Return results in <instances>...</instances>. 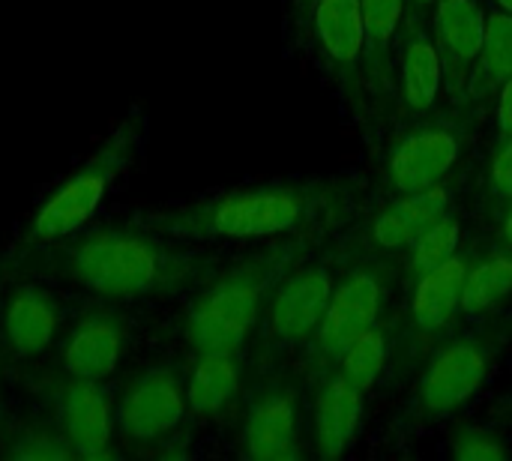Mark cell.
Instances as JSON below:
<instances>
[{"label": "cell", "mask_w": 512, "mask_h": 461, "mask_svg": "<svg viewBox=\"0 0 512 461\" xmlns=\"http://www.w3.org/2000/svg\"><path fill=\"white\" fill-rule=\"evenodd\" d=\"M348 207V192L330 180L264 183L219 192L213 198L138 216V225L168 240H258L315 237Z\"/></svg>", "instance_id": "1"}, {"label": "cell", "mask_w": 512, "mask_h": 461, "mask_svg": "<svg viewBox=\"0 0 512 461\" xmlns=\"http://www.w3.org/2000/svg\"><path fill=\"white\" fill-rule=\"evenodd\" d=\"M57 270L90 294L138 300L201 285L213 276L216 258L195 249H177L165 234L144 225H105L75 237L57 255Z\"/></svg>", "instance_id": "2"}, {"label": "cell", "mask_w": 512, "mask_h": 461, "mask_svg": "<svg viewBox=\"0 0 512 461\" xmlns=\"http://www.w3.org/2000/svg\"><path fill=\"white\" fill-rule=\"evenodd\" d=\"M309 243L312 237L279 240L213 276L183 318V336L192 351H243L261 327L273 288L297 261H303Z\"/></svg>", "instance_id": "3"}, {"label": "cell", "mask_w": 512, "mask_h": 461, "mask_svg": "<svg viewBox=\"0 0 512 461\" xmlns=\"http://www.w3.org/2000/svg\"><path fill=\"white\" fill-rule=\"evenodd\" d=\"M510 342L512 312L507 309L492 318L471 321L468 330H453L423 360L405 405V420L426 426L459 414L483 390Z\"/></svg>", "instance_id": "4"}, {"label": "cell", "mask_w": 512, "mask_h": 461, "mask_svg": "<svg viewBox=\"0 0 512 461\" xmlns=\"http://www.w3.org/2000/svg\"><path fill=\"white\" fill-rule=\"evenodd\" d=\"M141 141H144V120L141 117L123 120L93 150V156L45 198V204L36 210V216L24 231V243L48 246L78 234L93 219L108 189L123 177V171H129Z\"/></svg>", "instance_id": "5"}, {"label": "cell", "mask_w": 512, "mask_h": 461, "mask_svg": "<svg viewBox=\"0 0 512 461\" xmlns=\"http://www.w3.org/2000/svg\"><path fill=\"white\" fill-rule=\"evenodd\" d=\"M483 102H453L447 111L417 117L387 150L381 165V183L387 195L420 192L450 177L471 147Z\"/></svg>", "instance_id": "6"}, {"label": "cell", "mask_w": 512, "mask_h": 461, "mask_svg": "<svg viewBox=\"0 0 512 461\" xmlns=\"http://www.w3.org/2000/svg\"><path fill=\"white\" fill-rule=\"evenodd\" d=\"M399 270L396 258H351L333 285L315 336L306 345V366L315 378L333 369L348 345L390 312Z\"/></svg>", "instance_id": "7"}, {"label": "cell", "mask_w": 512, "mask_h": 461, "mask_svg": "<svg viewBox=\"0 0 512 461\" xmlns=\"http://www.w3.org/2000/svg\"><path fill=\"white\" fill-rule=\"evenodd\" d=\"M477 252L480 246L471 249L462 246L450 261L411 282V297L405 312L399 315L396 351L390 360V369L396 372L399 381L414 375L423 366V360L432 354V348L441 345L459 327L462 288Z\"/></svg>", "instance_id": "8"}, {"label": "cell", "mask_w": 512, "mask_h": 461, "mask_svg": "<svg viewBox=\"0 0 512 461\" xmlns=\"http://www.w3.org/2000/svg\"><path fill=\"white\" fill-rule=\"evenodd\" d=\"M336 285L333 261H297L273 288L261 318L264 354L282 357L306 348L315 336Z\"/></svg>", "instance_id": "9"}, {"label": "cell", "mask_w": 512, "mask_h": 461, "mask_svg": "<svg viewBox=\"0 0 512 461\" xmlns=\"http://www.w3.org/2000/svg\"><path fill=\"white\" fill-rule=\"evenodd\" d=\"M456 201H459L456 171L429 189L390 195V201L381 204L375 213H369L363 219V225L351 234L348 255L351 258H396L399 261L405 255V249L414 243V237L423 228H429L435 219L450 213L456 207Z\"/></svg>", "instance_id": "10"}, {"label": "cell", "mask_w": 512, "mask_h": 461, "mask_svg": "<svg viewBox=\"0 0 512 461\" xmlns=\"http://www.w3.org/2000/svg\"><path fill=\"white\" fill-rule=\"evenodd\" d=\"M303 396L291 378H267L249 396L240 450L246 459L255 461H294L303 456Z\"/></svg>", "instance_id": "11"}, {"label": "cell", "mask_w": 512, "mask_h": 461, "mask_svg": "<svg viewBox=\"0 0 512 461\" xmlns=\"http://www.w3.org/2000/svg\"><path fill=\"white\" fill-rule=\"evenodd\" d=\"M315 48L345 99H366V27L360 0H315L309 9Z\"/></svg>", "instance_id": "12"}, {"label": "cell", "mask_w": 512, "mask_h": 461, "mask_svg": "<svg viewBox=\"0 0 512 461\" xmlns=\"http://www.w3.org/2000/svg\"><path fill=\"white\" fill-rule=\"evenodd\" d=\"M186 411L189 402L180 372L153 366L126 387L114 423L129 441H159L183 423Z\"/></svg>", "instance_id": "13"}, {"label": "cell", "mask_w": 512, "mask_h": 461, "mask_svg": "<svg viewBox=\"0 0 512 461\" xmlns=\"http://www.w3.org/2000/svg\"><path fill=\"white\" fill-rule=\"evenodd\" d=\"M396 87L405 114L414 120L438 111V102L447 93L444 57L435 45L429 18L423 15H405L396 48Z\"/></svg>", "instance_id": "14"}, {"label": "cell", "mask_w": 512, "mask_h": 461, "mask_svg": "<svg viewBox=\"0 0 512 461\" xmlns=\"http://www.w3.org/2000/svg\"><path fill=\"white\" fill-rule=\"evenodd\" d=\"M429 27L435 45L444 57V84L453 102L465 99L468 75L483 48L486 36V9L480 0H435Z\"/></svg>", "instance_id": "15"}, {"label": "cell", "mask_w": 512, "mask_h": 461, "mask_svg": "<svg viewBox=\"0 0 512 461\" xmlns=\"http://www.w3.org/2000/svg\"><path fill=\"white\" fill-rule=\"evenodd\" d=\"M315 381L312 447L321 459H339L357 438L366 393L339 369H327Z\"/></svg>", "instance_id": "16"}, {"label": "cell", "mask_w": 512, "mask_h": 461, "mask_svg": "<svg viewBox=\"0 0 512 461\" xmlns=\"http://www.w3.org/2000/svg\"><path fill=\"white\" fill-rule=\"evenodd\" d=\"M60 429L78 459H111L114 411L108 393L99 381H81L63 387L60 393Z\"/></svg>", "instance_id": "17"}, {"label": "cell", "mask_w": 512, "mask_h": 461, "mask_svg": "<svg viewBox=\"0 0 512 461\" xmlns=\"http://www.w3.org/2000/svg\"><path fill=\"white\" fill-rule=\"evenodd\" d=\"M123 345H126V327L117 315L87 312L69 330L60 360L72 378L102 381L117 369V363L123 357Z\"/></svg>", "instance_id": "18"}, {"label": "cell", "mask_w": 512, "mask_h": 461, "mask_svg": "<svg viewBox=\"0 0 512 461\" xmlns=\"http://www.w3.org/2000/svg\"><path fill=\"white\" fill-rule=\"evenodd\" d=\"M60 327V306L54 294L36 285L12 291L3 309V339L15 357H36L51 348Z\"/></svg>", "instance_id": "19"}, {"label": "cell", "mask_w": 512, "mask_h": 461, "mask_svg": "<svg viewBox=\"0 0 512 461\" xmlns=\"http://www.w3.org/2000/svg\"><path fill=\"white\" fill-rule=\"evenodd\" d=\"M360 6L366 27V87L387 96L396 84V48L408 0H360Z\"/></svg>", "instance_id": "20"}, {"label": "cell", "mask_w": 512, "mask_h": 461, "mask_svg": "<svg viewBox=\"0 0 512 461\" xmlns=\"http://www.w3.org/2000/svg\"><path fill=\"white\" fill-rule=\"evenodd\" d=\"M243 387V363L240 351H204L195 360V369L186 381L189 411L213 420L225 414Z\"/></svg>", "instance_id": "21"}, {"label": "cell", "mask_w": 512, "mask_h": 461, "mask_svg": "<svg viewBox=\"0 0 512 461\" xmlns=\"http://www.w3.org/2000/svg\"><path fill=\"white\" fill-rule=\"evenodd\" d=\"M512 303V252L504 246H480L465 288H462V318L483 321L504 312Z\"/></svg>", "instance_id": "22"}, {"label": "cell", "mask_w": 512, "mask_h": 461, "mask_svg": "<svg viewBox=\"0 0 512 461\" xmlns=\"http://www.w3.org/2000/svg\"><path fill=\"white\" fill-rule=\"evenodd\" d=\"M512 75V15L501 9L486 12V36L483 48L474 60V69L468 75L465 99L471 102H489L498 87Z\"/></svg>", "instance_id": "23"}, {"label": "cell", "mask_w": 512, "mask_h": 461, "mask_svg": "<svg viewBox=\"0 0 512 461\" xmlns=\"http://www.w3.org/2000/svg\"><path fill=\"white\" fill-rule=\"evenodd\" d=\"M396 333H399V315L387 312L348 345V351L339 357L333 369H339L363 393H369L381 381V375L390 369V360L396 351Z\"/></svg>", "instance_id": "24"}, {"label": "cell", "mask_w": 512, "mask_h": 461, "mask_svg": "<svg viewBox=\"0 0 512 461\" xmlns=\"http://www.w3.org/2000/svg\"><path fill=\"white\" fill-rule=\"evenodd\" d=\"M459 249H462V216L453 207L450 213H444L441 219H435L429 228H423L414 237V243L405 249V255L399 258L402 276L411 285L420 276H426L429 270H435L444 261H450Z\"/></svg>", "instance_id": "25"}, {"label": "cell", "mask_w": 512, "mask_h": 461, "mask_svg": "<svg viewBox=\"0 0 512 461\" xmlns=\"http://www.w3.org/2000/svg\"><path fill=\"white\" fill-rule=\"evenodd\" d=\"M480 198L486 213H498L507 201H512V135L495 141V150L486 162L483 171V186H480Z\"/></svg>", "instance_id": "26"}, {"label": "cell", "mask_w": 512, "mask_h": 461, "mask_svg": "<svg viewBox=\"0 0 512 461\" xmlns=\"http://www.w3.org/2000/svg\"><path fill=\"white\" fill-rule=\"evenodd\" d=\"M450 453L459 461H504L512 456L504 438H498L495 432H489L483 426H471V423H462L453 429Z\"/></svg>", "instance_id": "27"}, {"label": "cell", "mask_w": 512, "mask_h": 461, "mask_svg": "<svg viewBox=\"0 0 512 461\" xmlns=\"http://www.w3.org/2000/svg\"><path fill=\"white\" fill-rule=\"evenodd\" d=\"M75 456L69 441L60 435H51V432H27L21 438H15L12 450H9V459L15 461H63Z\"/></svg>", "instance_id": "28"}, {"label": "cell", "mask_w": 512, "mask_h": 461, "mask_svg": "<svg viewBox=\"0 0 512 461\" xmlns=\"http://www.w3.org/2000/svg\"><path fill=\"white\" fill-rule=\"evenodd\" d=\"M495 141L512 135V75L495 93Z\"/></svg>", "instance_id": "29"}, {"label": "cell", "mask_w": 512, "mask_h": 461, "mask_svg": "<svg viewBox=\"0 0 512 461\" xmlns=\"http://www.w3.org/2000/svg\"><path fill=\"white\" fill-rule=\"evenodd\" d=\"M495 222H498V228H495V243L512 252V201H507V204L495 213Z\"/></svg>", "instance_id": "30"}, {"label": "cell", "mask_w": 512, "mask_h": 461, "mask_svg": "<svg viewBox=\"0 0 512 461\" xmlns=\"http://www.w3.org/2000/svg\"><path fill=\"white\" fill-rule=\"evenodd\" d=\"M432 6H435V0H408V12H411V15L429 18V15H432Z\"/></svg>", "instance_id": "31"}, {"label": "cell", "mask_w": 512, "mask_h": 461, "mask_svg": "<svg viewBox=\"0 0 512 461\" xmlns=\"http://www.w3.org/2000/svg\"><path fill=\"white\" fill-rule=\"evenodd\" d=\"M492 6L501 9V12H507V15H512V0H492Z\"/></svg>", "instance_id": "32"}, {"label": "cell", "mask_w": 512, "mask_h": 461, "mask_svg": "<svg viewBox=\"0 0 512 461\" xmlns=\"http://www.w3.org/2000/svg\"><path fill=\"white\" fill-rule=\"evenodd\" d=\"M294 3H297L300 9H312V3H315V0H294Z\"/></svg>", "instance_id": "33"}]
</instances>
